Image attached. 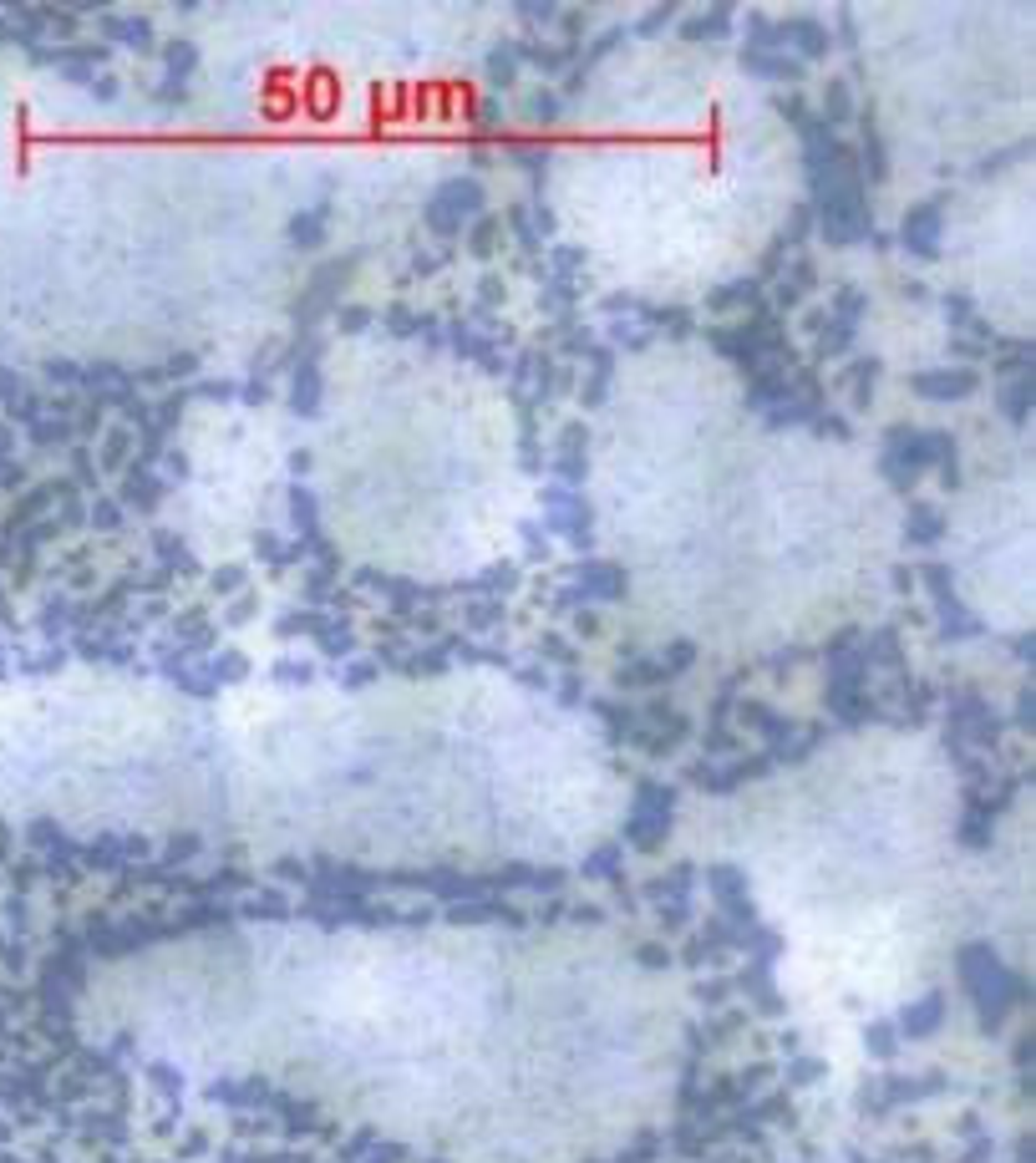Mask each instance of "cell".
I'll list each match as a JSON object with an SVG mask.
<instances>
[{"instance_id": "obj_1", "label": "cell", "mask_w": 1036, "mask_h": 1163, "mask_svg": "<svg viewBox=\"0 0 1036 1163\" xmlns=\"http://www.w3.org/2000/svg\"><path fill=\"white\" fill-rule=\"evenodd\" d=\"M930 463L955 467V438L950 432H910V427H895L889 432V447H884V478L895 488H910V483L925 473Z\"/></svg>"}, {"instance_id": "obj_2", "label": "cell", "mask_w": 1036, "mask_h": 1163, "mask_svg": "<svg viewBox=\"0 0 1036 1163\" xmlns=\"http://www.w3.org/2000/svg\"><path fill=\"white\" fill-rule=\"evenodd\" d=\"M483 214V183L478 179H452V183H442L427 199V208H422V219H427V229L432 234H458L467 219H478Z\"/></svg>"}, {"instance_id": "obj_3", "label": "cell", "mask_w": 1036, "mask_h": 1163, "mask_svg": "<svg viewBox=\"0 0 1036 1163\" xmlns=\"http://www.w3.org/2000/svg\"><path fill=\"white\" fill-rule=\"evenodd\" d=\"M544 524L554 528V534H564L570 544H590V504L579 498L574 488H559V483H549L544 488Z\"/></svg>"}, {"instance_id": "obj_4", "label": "cell", "mask_w": 1036, "mask_h": 1163, "mask_svg": "<svg viewBox=\"0 0 1036 1163\" xmlns=\"http://www.w3.org/2000/svg\"><path fill=\"white\" fill-rule=\"evenodd\" d=\"M976 386H981L976 366H940V371H915L910 377V392L930 397V401H965Z\"/></svg>"}, {"instance_id": "obj_5", "label": "cell", "mask_w": 1036, "mask_h": 1163, "mask_svg": "<svg viewBox=\"0 0 1036 1163\" xmlns=\"http://www.w3.org/2000/svg\"><path fill=\"white\" fill-rule=\"evenodd\" d=\"M940 224H945V208H940V199L915 204L910 214H904V234H899V245L910 249V254H919V260H935V254H940Z\"/></svg>"}, {"instance_id": "obj_6", "label": "cell", "mask_w": 1036, "mask_h": 1163, "mask_svg": "<svg viewBox=\"0 0 1036 1163\" xmlns=\"http://www.w3.org/2000/svg\"><path fill=\"white\" fill-rule=\"evenodd\" d=\"M351 265H356V260H335V265H326V269H320L315 280H311V290H305V300H300V311H295V326H300V331H311L315 320L326 315V305L335 300V290L346 285Z\"/></svg>"}, {"instance_id": "obj_7", "label": "cell", "mask_w": 1036, "mask_h": 1163, "mask_svg": "<svg viewBox=\"0 0 1036 1163\" xmlns=\"http://www.w3.org/2000/svg\"><path fill=\"white\" fill-rule=\"evenodd\" d=\"M290 407H295V417H315V412H320V346H315V341H305V351L295 356Z\"/></svg>"}, {"instance_id": "obj_8", "label": "cell", "mask_w": 1036, "mask_h": 1163, "mask_svg": "<svg viewBox=\"0 0 1036 1163\" xmlns=\"http://www.w3.org/2000/svg\"><path fill=\"white\" fill-rule=\"evenodd\" d=\"M859 320H864V295H859V290H838V311H833V320H829V331L818 335V351H823V356H838V351H849L853 331H859Z\"/></svg>"}, {"instance_id": "obj_9", "label": "cell", "mask_w": 1036, "mask_h": 1163, "mask_svg": "<svg viewBox=\"0 0 1036 1163\" xmlns=\"http://www.w3.org/2000/svg\"><path fill=\"white\" fill-rule=\"evenodd\" d=\"M574 585L585 590V600H625V570H615V564H579L574 570Z\"/></svg>"}, {"instance_id": "obj_10", "label": "cell", "mask_w": 1036, "mask_h": 1163, "mask_svg": "<svg viewBox=\"0 0 1036 1163\" xmlns=\"http://www.w3.org/2000/svg\"><path fill=\"white\" fill-rule=\"evenodd\" d=\"M783 46H792L798 61H823V56H829V26H818V21H788L783 26Z\"/></svg>"}, {"instance_id": "obj_11", "label": "cell", "mask_w": 1036, "mask_h": 1163, "mask_svg": "<svg viewBox=\"0 0 1036 1163\" xmlns=\"http://www.w3.org/2000/svg\"><path fill=\"white\" fill-rule=\"evenodd\" d=\"M554 473H559V488H574L585 478V427L570 422L559 438V458H554Z\"/></svg>"}, {"instance_id": "obj_12", "label": "cell", "mask_w": 1036, "mask_h": 1163, "mask_svg": "<svg viewBox=\"0 0 1036 1163\" xmlns=\"http://www.w3.org/2000/svg\"><path fill=\"white\" fill-rule=\"evenodd\" d=\"M742 61H747V72L772 76V82H798V76L808 72L798 56H783V52H742Z\"/></svg>"}, {"instance_id": "obj_13", "label": "cell", "mask_w": 1036, "mask_h": 1163, "mask_svg": "<svg viewBox=\"0 0 1036 1163\" xmlns=\"http://www.w3.org/2000/svg\"><path fill=\"white\" fill-rule=\"evenodd\" d=\"M193 61H199V52H193L188 41H173V46H168V82L158 87V97H163V102H168L173 92H183V82L193 76Z\"/></svg>"}, {"instance_id": "obj_14", "label": "cell", "mask_w": 1036, "mask_h": 1163, "mask_svg": "<svg viewBox=\"0 0 1036 1163\" xmlns=\"http://www.w3.org/2000/svg\"><path fill=\"white\" fill-rule=\"evenodd\" d=\"M1031 392H1036L1031 371H1022V377H1011L1006 386H1001V412H1006L1011 422H1026V417H1031Z\"/></svg>"}, {"instance_id": "obj_15", "label": "cell", "mask_w": 1036, "mask_h": 1163, "mask_svg": "<svg viewBox=\"0 0 1036 1163\" xmlns=\"http://www.w3.org/2000/svg\"><path fill=\"white\" fill-rule=\"evenodd\" d=\"M122 498L138 508H153L163 498V478H153V467H133V478L122 483Z\"/></svg>"}, {"instance_id": "obj_16", "label": "cell", "mask_w": 1036, "mask_h": 1163, "mask_svg": "<svg viewBox=\"0 0 1036 1163\" xmlns=\"http://www.w3.org/2000/svg\"><path fill=\"white\" fill-rule=\"evenodd\" d=\"M290 513H295V528H300V544H320V528H315V493L311 488H290Z\"/></svg>"}, {"instance_id": "obj_17", "label": "cell", "mask_w": 1036, "mask_h": 1163, "mask_svg": "<svg viewBox=\"0 0 1036 1163\" xmlns=\"http://www.w3.org/2000/svg\"><path fill=\"white\" fill-rule=\"evenodd\" d=\"M849 118H853V97H849V82H844V76H833V82H829V92H823V112H818V122L838 127V122H849Z\"/></svg>"}, {"instance_id": "obj_18", "label": "cell", "mask_w": 1036, "mask_h": 1163, "mask_svg": "<svg viewBox=\"0 0 1036 1163\" xmlns=\"http://www.w3.org/2000/svg\"><path fill=\"white\" fill-rule=\"evenodd\" d=\"M483 72H488V82H493V87H508L513 76H518V41L493 46V52H488V67H483Z\"/></svg>"}, {"instance_id": "obj_19", "label": "cell", "mask_w": 1036, "mask_h": 1163, "mask_svg": "<svg viewBox=\"0 0 1036 1163\" xmlns=\"http://www.w3.org/2000/svg\"><path fill=\"white\" fill-rule=\"evenodd\" d=\"M585 356L594 361V377H590V386H585V401H590V407H600V401H605V392H610V371H615V356H610L605 346L585 351Z\"/></svg>"}, {"instance_id": "obj_20", "label": "cell", "mask_w": 1036, "mask_h": 1163, "mask_svg": "<svg viewBox=\"0 0 1036 1163\" xmlns=\"http://www.w3.org/2000/svg\"><path fill=\"white\" fill-rule=\"evenodd\" d=\"M326 214H331V204H315L311 214H295V224H290V239H295V245H305V249L320 245V239H326V229H320V224H326Z\"/></svg>"}, {"instance_id": "obj_21", "label": "cell", "mask_w": 1036, "mask_h": 1163, "mask_svg": "<svg viewBox=\"0 0 1036 1163\" xmlns=\"http://www.w3.org/2000/svg\"><path fill=\"white\" fill-rule=\"evenodd\" d=\"M757 295H763V280H732V285H722V290H711V311H726V305H752Z\"/></svg>"}, {"instance_id": "obj_22", "label": "cell", "mask_w": 1036, "mask_h": 1163, "mask_svg": "<svg viewBox=\"0 0 1036 1163\" xmlns=\"http://www.w3.org/2000/svg\"><path fill=\"white\" fill-rule=\"evenodd\" d=\"M904 534H910V544H935V539L945 534V513L915 508V513H910V524H904Z\"/></svg>"}, {"instance_id": "obj_23", "label": "cell", "mask_w": 1036, "mask_h": 1163, "mask_svg": "<svg viewBox=\"0 0 1036 1163\" xmlns=\"http://www.w3.org/2000/svg\"><path fill=\"white\" fill-rule=\"evenodd\" d=\"M864 168H869V179L879 183L884 173H889V158H884V142H879V127L874 122H864ZM859 168V173H864Z\"/></svg>"}, {"instance_id": "obj_24", "label": "cell", "mask_w": 1036, "mask_h": 1163, "mask_svg": "<svg viewBox=\"0 0 1036 1163\" xmlns=\"http://www.w3.org/2000/svg\"><path fill=\"white\" fill-rule=\"evenodd\" d=\"M107 31H112V36H118L122 46H138V52H148V46H153V26L142 21V15H138V21H112Z\"/></svg>"}, {"instance_id": "obj_25", "label": "cell", "mask_w": 1036, "mask_h": 1163, "mask_svg": "<svg viewBox=\"0 0 1036 1163\" xmlns=\"http://www.w3.org/2000/svg\"><path fill=\"white\" fill-rule=\"evenodd\" d=\"M726 21H732V11H726V6H717L711 15H696V21L686 26V36H691V41H701V36H711V41H717V36H726Z\"/></svg>"}, {"instance_id": "obj_26", "label": "cell", "mask_w": 1036, "mask_h": 1163, "mask_svg": "<svg viewBox=\"0 0 1036 1163\" xmlns=\"http://www.w3.org/2000/svg\"><path fill=\"white\" fill-rule=\"evenodd\" d=\"M498 234H504V224H498V219H478V229L467 234V249H473L478 260H488L493 245H498Z\"/></svg>"}, {"instance_id": "obj_27", "label": "cell", "mask_w": 1036, "mask_h": 1163, "mask_svg": "<svg viewBox=\"0 0 1036 1163\" xmlns=\"http://www.w3.org/2000/svg\"><path fill=\"white\" fill-rule=\"evenodd\" d=\"M874 377H879V361H859L849 371V381H853V407H869V397H874Z\"/></svg>"}, {"instance_id": "obj_28", "label": "cell", "mask_w": 1036, "mask_h": 1163, "mask_svg": "<svg viewBox=\"0 0 1036 1163\" xmlns=\"http://www.w3.org/2000/svg\"><path fill=\"white\" fill-rule=\"evenodd\" d=\"M529 118H533V122H544V127H549V122H559V97H554V92H539V97L529 102Z\"/></svg>"}, {"instance_id": "obj_29", "label": "cell", "mask_w": 1036, "mask_h": 1163, "mask_svg": "<svg viewBox=\"0 0 1036 1163\" xmlns=\"http://www.w3.org/2000/svg\"><path fill=\"white\" fill-rule=\"evenodd\" d=\"M386 331H392V335H422V331H432V326H427L422 315H401V311H397V315H386Z\"/></svg>"}, {"instance_id": "obj_30", "label": "cell", "mask_w": 1036, "mask_h": 1163, "mask_svg": "<svg viewBox=\"0 0 1036 1163\" xmlns=\"http://www.w3.org/2000/svg\"><path fill=\"white\" fill-rule=\"evenodd\" d=\"M813 427L823 432V438H844V432H849V427H844V417H833V412H818V417H813Z\"/></svg>"}, {"instance_id": "obj_31", "label": "cell", "mask_w": 1036, "mask_h": 1163, "mask_svg": "<svg viewBox=\"0 0 1036 1163\" xmlns=\"http://www.w3.org/2000/svg\"><path fill=\"white\" fill-rule=\"evenodd\" d=\"M127 447H133V438H127V432H118V438L107 442V467H118V463L127 458Z\"/></svg>"}, {"instance_id": "obj_32", "label": "cell", "mask_w": 1036, "mask_h": 1163, "mask_svg": "<svg viewBox=\"0 0 1036 1163\" xmlns=\"http://www.w3.org/2000/svg\"><path fill=\"white\" fill-rule=\"evenodd\" d=\"M366 326H371V311H346V315H341V331H346V335L366 331Z\"/></svg>"}, {"instance_id": "obj_33", "label": "cell", "mask_w": 1036, "mask_h": 1163, "mask_svg": "<svg viewBox=\"0 0 1036 1163\" xmlns=\"http://www.w3.org/2000/svg\"><path fill=\"white\" fill-rule=\"evenodd\" d=\"M518 15H529V21H554L559 6H518Z\"/></svg>"}, {"instance_id": "obj_34", "label": "cell", "mask_w": 1036, "mask_h": 1163, "mask_svg": "<svg viewBox=\"0 0 1036 1163\" xmlns=\"http://www.w3.org/2000/svg\"><path fill=\"white\" fill-rule=\"evenodd\" d=\"M498 295H504V285H498V280H493V274H488V280H483V285H478V300H483V305H493Z\"/></svg>"}, {"instance_id": "obj_35", "label": "cell", "mask_w": 1036, "mask_h": 1163, "mask_svg": "<svg viewBox=\"0 0 1036 1163\" xmlns=\"http://www.w3.org/2000/svg\"><path fill=\"white\" fill-rule=\"evenodd\" d=\"M92 513H97V524H102V528H118V504H97Z\"/></svg>"}, {"instance_id": "obj_36", "label": "cell", "mask_w": 1036, "mask_h": 1163, "mask_svg": "<svg viewBox=\"0 0 1036 1163\" xmlns=\"http://www.w3.org/2000/svg\"><path fill=\"white\" fill-rule=\"evenodd\" d=\"M239 579H245L239 570H219V574H214V585H224V590H229V585H239Z\"/></svg>"}]
</instances>
